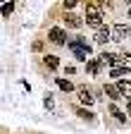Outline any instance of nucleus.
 I'll return each instance as SVG.
<instances>
[{"mask_svg":"<svg viewBox=\"0 0 131 134\" xmlns=\"http://www.w3.org/2000/svg\"><path fill=\"white\" fill-rule=\"evenodd\" d=\"M117 89L122 91V96H131V81H126V79H119V81H117Z\"/></svg>","mask_w":131,"mask_h":134,"instance_id":"obj_8","label":"nucleus"},{"mask_svg":"<svg viewBox=\"0 0 131 134\" xmlns=\"http://www.w3.org/2000/svg\"><path fill=\"white\" fill-rule=\"evenodd\" d=\"M62 3H64V7H67V10H72V7L79 3V0H62Z\"/></svg>","mask_w":131,"mask_h":134,"instance_id":"obj_17","label":"nucleus"},{"mask_svg":"<svg viewBox=\"0 0 131 134\" xmlns=\"http://www.w3.org/2000/svg\"><path fill=\"white\" fill-rule=\"evenodd\" d=\"M57 86L62 89V91H72L74 86H72V81L69 79H57Z\"/></svg>","mask_w":131,"mask_h":134,"instance_id":"obj_13","label":"nucleus"},{"mask_svg":"<svg viewBox=\"0 0 131 134\" xmlns=\"http://www.w3.org/2000/svg\"><path fill=\"white\" fill-rule=\"evenodd\" d=\"M129 72V65H119V67H112V77H122V74H126Z\"/></svg>","mask_w":131,"mask_h":134,"instance_id":"obj_12","label":"nucleus"},{"mask_svg":"<svg viewBox=\"0 0 131 134\" xmlns=\"http://www.w3.org/2000/svg\"><path fill=\"white\" fill-rule=\"evenodd\" d=\"M129 34V29L124 24H114L112 26V41H124V36Z\"/></svg>","mask_w":131,"mask_h":134,"instance_id":"obj_4","label":"nucleus"},{"mask_svg":"<svg viewBox=\"0 0 131 134\" xmlns=\"http://www.w3.org/2000/svg\"><path fill=\"white\" fill-rule=\"evenodd\" d=\"M110 113H112L114 117H117V120H119V122H124V113H122V110H119L117 105H110Z\"/></svg>","mask_w":131,"mask_h":134,"instance_id":"obj_14","label":"nucleus"},{"mask_svg":"<svg viewBox=\"0 0 131 134\" xmlns=\"http://www.w3.org/2000/svg\"><path fill=\"white\" fill-rule=\"evenodd\" d=\"M57 65H60V60L55 55H45V67L48 70H57Z\"/></svg>","mask_w":131,"mask_h":134,"instance_id":"obj_10","label":"nucleus"},{"mask_svg":"<svg viewBox=\"0 0 131 134\" xmlns=\"http://www.w3.org/2000/svg\"><path fill=\"white\" fill-rule=\"evenodd\" d=\"M64 19H67V26H74V29H79V26H81V19H79L76 14H67Z\"/></svg>","mask_w":131,"mask_h":134,"instance_id":"obj_11","label":"nucleus"},{"mask_svg":"<svg viewBox=\"0 0 131 134\" xmlns=\"http://www.w3.org/2000/svg\"><path fill=\"white\" fill-rule=\"evenodd\" d=\"M12 10H14V5H12V3H5V5H3V17H5V19L12 14Z\"/></svg>","mask_w":131,"mask_h":134,"instance_id":"obj_15","label":"nucleus"},{"mask_svg":"<svg viewBox=\"0 0 131 134\" xmlns=\"http://www.w3.org/2000/svg\"><path fill=\"white\" fill-rule=\"evenodd\" d=\"M69 48L74 50V55H76L79 60L88 62V55H91V46H88L84 38H76V41H72V43H69Z\"/></svg>","mask_w":131,"mask_h":134,"instance_id":"obj_1","label":"nucleus"},{"mask_svg":"<svg viewBox=\"0 0 131 134\" xmlns=\"http://www.w3.org/2000/svg\"><path fill=\"white\" fill-rule=\"evenodd\" d=\"M86 22L91 26H100L103 24V14H100V10H98V3H88V7H86Z\"/></svg>","mask_w":131,"mask_h":134,"instance_id":"obj_2","label":"nucleus"},{"mask_svg":"<svg viewBox=\"0 0 131 134\" xmlns=\"http://www.w3.org/2000/svg\"><path fill=\"white\" fill-rule=\"evenodd\" d=\"M79 98H81V103H86V105H91L93 100H95V98L91 96V91H88L86 86H79Z\"/></svg>","mask_w":131,"mask_h":134,"instance_id":"obj_7","label":"nucleus"},{"mask_svg":"<svg viewBox=\"0 0 131 134\" xmlns=\"http://www.w3.org/2000/svg\"><path fill=\"white\" fill-rule=\"evenodd\" d=\"M105 93H107L112 100H119V98H122V91L117 89V84H105Z\"/></svg>","mask_w":131,"mask_h":134,"instance_id":"obj_6","label":"nucleus"},{"mask_svg":"<svg viewBox=\"0 0 131 134\" xmlns=\"http://www.w3.org/2000/svg\"><path fill=\"white\" fill-rule=\"evenodd\" d=\"M126 113H129V115H131V100H129V105H126Z\"/></svg>","mask_w":131,"mask_h":134,"instance_id":"obj_18","label":"nucleus"},{"mask_svg":"<svg viewBox=\"0 0 131 134\" xmlns=\"http://www.w3.org/2000/svg\"><path fill=\"white\" fill-rule=\"evenodd\" d=\"M48 38H50L53 43H57V46H62L64 43V38H67V34H64L60 26H55V29H50V34H48Z\"/></svg>","mask_w":131,"mask_h":134,"instance_id":"obj_3","label":"nucleus"},{"mask_svg":"<svg viewBox=\"0 0 131 134\" xmlns=\"http://www.w3.org/2000/svg\"><path fill=\"white\" fill-rule=\"evenodd\" d=\"M100 65H103L100 60H88V62H86V70H88L91 74H98V72H100Z\"/></svg>","mask_w":131,"mask_h":134,"instance_id":"obj_9","label":"nucleus"},{"mask_svg":"<svg viewBox=\"0 0 131 134\" xmlns=\"http://www.w3.org/2000/svg\"><path fill=\"white\" fill-rule=\"evenodd\" d=\"M79 115L84 117V120H93V113L91 110H79Z\"/></svg>","mask_w":131,"mask_h":134,"instance_id":"obj_16","label":"nucleus"},{"mask_svg":"<svg viewBox=\"0 0 131 134\" xmlns=\"http://www.w3.org/2000/svg\"><path fill=\"white\" fill-rule=\"evenodd\" d=\"M110 36H112V29L100 26V29H98V34H95V41H98V43H107V41H112Z\"/></svg>","mask_w":131,"mask_h":134,"instance_id":"obj_5","label":"nucleus"},{"mask_svg":"<svg viewBox=\"0 0 131 134\" xmlns=\"http://www.w3.org/2000/svg\"><path fill=\"white\" fill-rule=\"evenodd\" d=\"M129 17H131V10H129Z\"/></svg>","mask_w":131,"mask_h":134,"instance_id":"obj_19","label":"nucleus"}]
</instances>
